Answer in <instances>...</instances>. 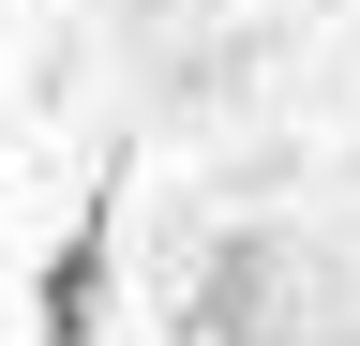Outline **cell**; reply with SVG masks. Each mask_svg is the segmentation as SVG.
<instances>
[{"label":"cell","instance_id":"cell-1","mask_svg":"<svg viewBox=\"0 0 360 346\" xmlns=\"http://www.w3.org/2000/svg\"><path fill=\"white\" fill-rule=\"evenodd\" d=\"M90 316H105V211L45 256V346H90Z\"/></svg>","mask_w":360,"mask_h":346}]
</instances>
